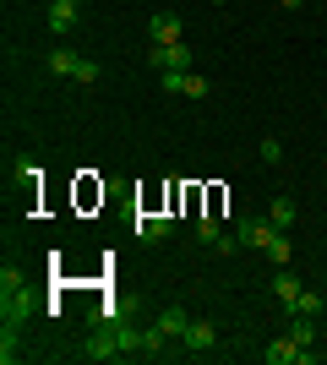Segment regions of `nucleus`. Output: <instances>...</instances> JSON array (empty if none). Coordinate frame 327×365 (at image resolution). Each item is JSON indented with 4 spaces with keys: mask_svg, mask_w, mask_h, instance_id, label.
<instances>
[{
    "mask_svg": "<svg viewBox=\"0 0 327 365\" xmlns=\"http://www.w3.org/2000/svg\"><path fill=\"white\" fill-rule=\"evenodd\" d=\"M82 360H120V344H115V327H109V322H93V333H88V338H82Z\"/></svg>",
    "mask_w": 327,
    "mask_h": 365,
    "instance_id": "obj_1",
    "label": "nucleus"
},
{
    "mask_svg": "<svg viewBox=\"0 0 327 365\" xmlns=\"http://www.w3.org/2000/svg\"><path fill=\"white\" fill-rule=\"evenodd\" d=\"M158 88H164V93H186V98H207L213 82L197 76V71H158Z\"/></svg>",
    "mask_w": 327,
    "mask_h": 365,
    "instance_id": "obj_2",
    "label": "nucleus"
},
{
    "mask_svg": "<svg viewBox=\"0 0 327 365\" xmlns=\"http://www.w3.org/2000/svg\"><path fill=\"white\" fill-rule=\"evenodd\" d=\"M147 66L153 71H191V44H153Z\"/></svg>",
    "mask_w": 327,
    "mask_h": 365,
    "instance_id": "obj_3",
    "label": "nucleus"
},
{
    "mask_svg": "<svg viewBox=\"0 0 327 365\" xmlns=\"http://www.w3.org/2000/svg\"><path fill=\"white\" fill-rule=\"evenodd\" d=\"M33 311H38V300L28 294V284H22V289H6V294H0V317L11 322V327H22Z\"/></svg>",
    "mask_w": 327,
    "mask_h": 365,
    "instance_id": "obj_4",
    "label": "nucleus"
},
{
    "mask_svg": "<svg viewBox=\"0 0 327 365\" xmlns=\"http://www.w3.org/2000/svg\"><path fill=\"white\" fill-rule=\"evenodd\" d=\"M147 33H153V44H186V22H180L175 11H153Z\"/></svg>",
    "mask_w": 327,
    "mask_h": 365,
    "instance_id": "obj_5",
    "label": "nucleus"
},
{
    "mask_svg": "<svg viewBox=\"0 0 327 365\" xmlns=\"http://www.w3.org/2000/svg\"><path fill=\"white\" fill-rule=\"evenodd\" d=\"M180 344H186V354H207L218 344V327L207 317H191V327H186V338H180Z\"/></svg>",
    "mask_w": 327,
    "mask_h": 365,
    "instance_id": "obj_6",
    "label": "nucleus"
},
{
    "mask_svg": "<svg viewBox=\"0 0 327 365\" xmlns=\"http://www.w3.org/2000/svg\"><path fill=\"white\" fill-rule=\"evenodd\" d=\"M267 235H273V224H267V218H240V224H234V240H240V251H262Z\"/></svg>",
    "mask_w": 327,
    "mask_h": 365,
    "instance_id": "obj_7",
    "label": "nucleus"
},
{
    "mask_svg": "<svg viewBox=\"0 0 327 365\" xmlns=\"http://www.w3.org/2000/svg\"><path fill=\"white\" fill-rule=\"evenodd\" d=\"M170 229H175L170 213H147V218H137V240L142 245H158V240H170Z\"/></svg>",
    "mask_w": 327,
    "mask_h": 365,
    "instance_id": "obj_8",
    "label": "nucleus"
},
{
    "mask_svg": "<svg viewBox=\"0 0 327 365\" xmlns=\"http://www.w3.org/2000/svg\"><path fill=\"white\" fill-rule=\"evenodd\" d=\"M262 360L267 365H300V360H306V349H300L295 338H273V344L262 349Z\"/></svg>",
    "mask_w": 327,
    "mask_h": 365,
    "instance_id": "obj_9",
    "label": "nucleus"
},
{
    "mask_svg": "<svg viewBox=\"0 0 327 365\" xmlns=\"http://www.w3.org/2000/svg\"><path fill=\"white\" fill-rule=\"evenodd\" d=\"M262 251H267V262H273V267H289V262H295V245H289V229H273Z\"/></svg>",
    "mask_w": 327,
    "mask_h": 365,
    "instance_id": "obj_10",
    "label": "nucleus"
},
{
    "mask_svg": "<svg viewBox=\"0 0 327 365\" xmlns=\"http://www.w3.org/2000/svg\"><path fill=\"white\" fill-rule=\"evenodd\" d=\"M273 300H279L284 311H289V305L300 300V278L289 273V267H279V273H273Z\"/></svg>",
    "mask_w": 327,
    "mask_h": 365,
    "instance_id": "obj_11",
    "label": "nucleus"
},
{
    "mask_svg": "<svg viewBox=\"0 0 327 365\" xmlns=\"http://www.w3.org/2000/svg\"><path fill=\"white\" fill-rule=\"evenodd\" d=\"M158 327H164V333H170V338H186L191 317H186V311H180V305H164V311H158Z\"/></svg>",
    "mask_w": 327,
    "mask_h": 365,
    "instance_id": "obj_12",
    "label": "nucleus"
},
{
    "mask_svg": "<svg viewBox=\"0 0 327 365\" xmlns=\"http://www.w3.org/2000/svg\"><path fill=\"white\" fill-rule=\"evenodd\" d=\"M0 360L6 365L22 360V327H11V322H6V333H0Z\"/></svg>",
    "mask_w": 327,
    "mask_h": 365,
    "instance_id": "obj_13",
    "label": "nucleus"
},
{
    "mask_svg": "<svg viewBox=\"0 0 327 365\" xmlns=\"http://www.w3.org/2000/svg\"><path fill=\"white\" fill-rule=\"evenodd\" d=\"M49 28H55V38H66L77 28V6H49Z\"/></svg>",
    "mask_w": 327,
    "mask_h": 365,
    "instance_id": "obj_14",
    "label": "nucleus"
},
{
    "mask_svg": "<svg viewBox=\"0 0 327 365\" xmlns=\"http://www.w3.org/2000/svg\"><path fill=\"white\" fill-rule=\"evenodd\" d=\"M77 61H82V55H77V49H55V55H49V71H55V76H71V71H77Z\"/></svg>",
    "mask_w": 327,
    "mask_h": 365,
    "instance_id": "obj_15",
    "label": "nucleus"
},
{
    "mask_svg": "<svg viewBox=\"0 0 327 365\" xmlns=\"http://www.w3.org/2000/svg\"><path fill=\"white\" fill-rule=\"evenodd\" d=\"M267 224H273V229H289V224H295V202H289V197H273V213H267Z\"/></svg>",
    "mask_w": 327,
    "mask_h": 365,
    "instance_id": "obj_16",
    "label": "nucleus"
},
{
    "mask_svg": "<svg viewBox=\"0 0 327 365\" xmlns=\"http://www.w3.org/2000/svg\"><path fill=\"white\" fill-rule=\"evenodd\" d=\"M289 338H295L300 349H311V344H316V317H295V327H289Z\"/></svg>",
    "mask_w": 327,
    "mask_h": 365,
    "instance_id": "obj_17",
    "label": "nucleus"
},
{
    "mask_svg": "<svg viewBox=\"0 0 327 365\" xmlns=\"http://www.w3.org/2000/svg\"><path fill=\"white\" fill-rule=\"evenodd\" d=\"M289 311H295V317H316V311H322V294H316V289H300V300L289 305Z\"/></svg>",
    "mask_w": 327,
    "mask_h": 365,
    "instance_id": "obj_18",
    "label": "nucleus"
},
{
    "mask_svg": "<svg viewBox=\"0 0 327 365\" xmlns=\"http://www.w3.org/2000/svg\"><path fill=\"white\" fill-rule=\"evenodd\" d=\"M11 175H16L22 185H28V191L38 185V164H33V158H16V164H11Z\"/></svg>",
    "mask_w": 327,
    "mask_h": 365,
    "instance_id": "obj_19",
    "label": "nucleus"
},
{
    "mask_svg": "<svg viewBox=\"0 0 327 365\" xmlns=\"http://www.w3.org/2000/svg\"><path fill=\"white\" fill-rule=\"evenodd\" d=\"M71 82L93 88V82H98V61H88V55H82V61H77V71H71Z\"/></svg>",
    "mask_w": 327,
    "mask_h": 365,
    "instance_id": "obj_20",
    "label": "nucleus"
},
{
    "mask_svg": "<svg viewBox=\"0 0 327 365\" xmlns=\"http://www.w3.org/2000/svg\"><path fill=\"white\" fill-rule=\"evenodd\" d=\"M6 289H22V267H16V262L0 267V294H6Z\"/></svg>",
    "mask_w": 327,
    "mask_h": 365,
    "instance_id": "obj_21",
    "label": "nucleus"
},
{
    "mask_svg": "<svg viewBox=\"0 0 327 365\" xmlns=\"http://www.w3.org/2000/svg\"><path fill=\"white\" fill-rule=\"evenodd\" d=\"M197 235H202V240H207V245H213V240H218V235H224V229H218V218H197Z\"/></svg>",
    "mask_w": 327,
    "mask_h": 365,
    "instance_id": "obj_22",
    "label": "nucleus"
},
{
    "mask_svg": "<svg viewBox=\"0 0 327 365\" xmlns=\"http://www.w3.org/2000/svg\"><path fill=\"white\" fill-rule=\"evenodd\" d=\"M262 158H267V164H279V158H284V142L267 137V142H262Z\"/></svg>",
    "mask_w": 327,
    "mask_h": 365,
    "instance_id": "obj_23",
    "label": "nucleus"
},
{
    "mask_svg": "<svg viewBox=\"0 0 327 365\" xmlns=\"http://www.w3.org/2000/svg\"><path fill=\"white\" fill-rule=\"evenodd\" d=\"M213 251H224V257H234V251H240V240H234V235H218V240H213Z\"/></svg>",
    "mask_w": 327,
    "mask_h": 365,
    "instance_id": "obj_24",
    "label": "nucleus"
},
{
    "mask_svg": "<svg viewBox=\"0 0 327 365\" xmlns=\"http://www.w3.org/2000/svg\"><path fill=\"white\" fill-rule=\"evenodd\" d=\"M279 6H289V11H295V6H306V0H279Z\"/></svg>",
    "mask_w": 327,
    "mask_h": 365,
    "instance_id": "obj_25",
    "label": "nucleus"
},
{
    "mask_svg": "<svg viewBox=\"0 0 327 365\" xmlns=\"http://www.w3.org/2000/svg\"><path fill=\"white\" fill-rule=\"evenodd\" d=\"M49 6H77V0H49Z\"/></svg>",
    "mask_w": 327,
    "mask_h": 365,
    "instance_id": "obj_26",
    "label": "nucleus"
}]
</instances>
